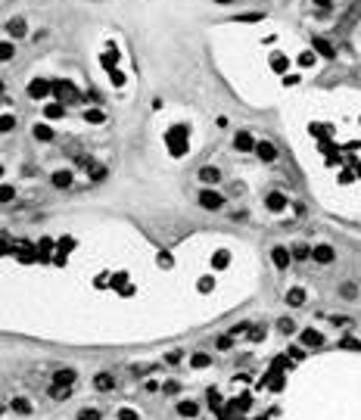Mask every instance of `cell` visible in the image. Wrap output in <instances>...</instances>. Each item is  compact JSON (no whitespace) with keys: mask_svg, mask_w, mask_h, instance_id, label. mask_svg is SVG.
<instances>
[{"mask_svg":"<svg viewBox=\"0 0 361 420\" xmlns=\"http://www.w3.org/2000/svg\"><path fill=\"white\" fill-rule=\"evenodd\" d=\"M299 342H302V349H317V345H324V336L314 327H305L299 333Z\"/></svg>","mask_w":361,"mask_h":420,"instance_id":"3","label":"cell"},{"mask_svg":"<svg viewBox=\"0 0 361 420\" xmlns=\"http://www.w3.org/2000/svg\"><path fill=\"white\" fill-rule=\"evenodd\" d=\"M7 35H10V38H25V35H28V22H25L22 16H13V19L7 22Z\"/></svg>","mask_w":361,"mask_h":420,"instance_id":"6","label":"cell"},{"mask_svg":"<svg viewBox=\"0 0 361 420\" xmlns=\"http://www.w3.org/2000/svg\"><path fill=\"white\" fill-rule=\"evenodd\" d=\"M10 199H16V187L4 184V187H0V202H10Z\"/></svg>","mask_w":361,"mask_h":420,"instance_id":"22","label":"cell"},{"mask_svg":"<svg viewBox=\"0 0 361 420\" xmlns=\"http://www.w3.org/2000/svg\"><path fill=\"white\" fill-rule=\"evenodd\" d=\"M91 178H94V181H103V178H106V168H103V165H91Z\"/></svg>","mask_w":361,"mask_h":420,"instance_id":"26","label":"cell"},{"mask_svg":"<svg viewBox=\"0 0 361 420\" xmlns=\"http://www.w3.org/2000/svg\"><path fill=\"white\" fill-rule=\"evenodd\" d=\"M72 181H75V178H72V171H53V175H50V184L56 187V190H69Z\"/></svg>","mask_w":361,"mask_h":420,"instance_id":"8","label":"cell"},{"mask_svg":"<svg viewBox=\"0 0 361 420\" xmlns=\"http://www.w3.org/2000/svg\"><path fill=\"white\" fill-rule=\"evenodd\" d=\"M199 181L212 187V184H218V181H221V171L215 168V165H206V168H199Z\"/></svg>","mask_w":361,"mask_h":420,"instance_id":"10","label":"cell"},{"mask_svg":"<svg viewBox=\"0 0 361 420\" xmlns=\"http://www.w3.org/2000/svg\"><path fill=\"white\" fill-rule=\"evenodd\" d=\"M199 206L209 212H218V209H224V196L218 190H212V187H206V190H199Z\"/></svg>","mask_w":361,"mask_h":420,"instance_id":"1","label":"cell"},{"mask_svg":"<svg viewBox=\"0 0 361 420\" xmlns=\"http://www.w3.org/2000/svg\"><path fill=\"white\" fill-rule=\"evenodd\" d=\"M290 255L296 258V262H305V258H311V246H305V243H296Z\"/></svg>","mask_w":361,"mask_h":420,"instance_id":"14","label":"cell"},{"mask_svg":"<svg viewBox=\"0 0 361 420\" xmlns=\"http://www.w3.org/2000/svg\"><path fill=\"white\" fill-rule=\"evenodd\" d=\"M47 115H50V119H60V115H63V106H60V103L47 106Z\"/></svg>","mask_w":361,"mask_h":420,"instance_id":"31","label":"cell"},{"mask_svg":"<svg viewBox=\"0 0 361 420\" xmlns=\"http://www.w3.org/2000/svg\"><path fill=\"white\" fill-rule=\"evenodd\" d=\"M339 296H342V299H355V296H358V286H355L352 280L339 283Z\"/></svg>","mask_w":361,"mask_h":420,"instance_id":"17","label":"cell"},{"mask_svg":"<svg viewBox=\"0 0 361 420\" xmlns=\"http://www.w3.org/2000/svg\"><path fill=\"white\" fill-rule=\"evenodd\" d=\"M13 125H16V122H13L10 115H4V119H0V131H13Z\"/></svg>","mask_w":361,"mask_h":420,"instance_id":"32","label":"cell"},{"mask_svg":"<svg viewBox=\"0 0 361 420\" xmlns=\"http://www.w3.org/2000/svg\"><path fill=\"white\" fill-rule=\"evenodd\" d=\"M286 302H290L293 308H299V305H305V289L302 286H293L290 293H286Z\"/></svg>","mask_w":361,"mask_h":420,"instance_id":"13","label":"cell"},{"mask_svg":"<svg viewBox=\"0 0 361 420\" xmlns=\"http://www.w3.org/2000/svg\"><path fill=\"white\" fill-rule=\"evenodd\" d=\"M234 150H240V153L255 150V137H252L249 131H237V137H234Z\"/></svg>","mask_w":361,"mask_h":420,"instance_id":"7","label":"cell"},{"mask_svg":"<svg viewBox=\"0 0 361 420\" xmlns=\"http://www.w3.org/2000/svg\"><path fill=\"white\" fill-rule=\"evenodd\" d=\"M314 50H317V53H324V56H327V60H333V47H330V44H327V41H321V38H314Z\"/></svg>","mask_w":361,"mask_h":420,"instance_id":"19","label":"cell"},{"mask_svg":"<svg viewBox=\"0 0 361 420\" xmlns=\"http://www.w3.org/2000/svg\"><path fill=\"white\" fill-rule=\"evenodd\" d=\"M75 420H103V414H100L97 408H81Z\"/></svg>","mask_w":361,"mask_h":420,"instance_id":"18","label":"cell"},{"mask_svg":"<svg viewBox=\"0 0 361 420\" xmlns=\"http://www.w3.org/2000/svg\"><path fill=\"white\" fill-rule=\"evenodd\" d=\"M13 411H16V414H32V401L16 395V398H13Z\"/></svg>","mask_w":361,"mask_h":420,"instance_id":"15","label":"cell"},{"mask_svg":"<svg viewBox=\"0 0 361 420\" xmlns=\"http://www.w3.org/2000/svg\"><path fill=\"white\" fill-rule=\"evenodd\" d=\"M0 175H4V165H0Z\"/></svg>","mask_w":361,"mask_h":420,"instance_id":"36","label":"cell"},{"mask_svg":"<svg viewBox=\"0 0 361 420\" xmlns=\"http://www.w3.org/2000/svg\"><path fill=\"white\" fill-rule=\"evenodd\" d=\"M268 206H271L274 212H277V209H283V196H280V193H271V196H268Z\"/></svg>","mask_w":361,"mask_h":420,"instance_id":"25","label":"cell"},{"mask_svg":"<svg viewBox=\"0 0 361 420\" xmlns=\"http://www.w3.org/2000/svg\"><path fill=\"white\" fill-rule=\"evenodd\" d=\"M311 258H314L317 265H333L336 252H333V246H314V249H311Z\"/></svg>","mask_w":361,"mask_h":420,"instance_id":"5","label":"cell"},{"mask_svg":"<svg viewBox=\"0 0 361 420\" xmlns=\"http://www.w3.org/2000/svg\"><path fill=\"white\" fill-rule=\"evenodd\" d=\"M78 383V373L72 370V367H60L53 376H50V386H56V389H63V386H75Z\"/></svg>","mask_w":361,"mask_h":420,"instance_id":"2","label":"cell"},{"mask_svg":"<svg viewBox=\"0 0 361 420\" xmlns=\"http://www.w3.org/2000/svg\"><path fill=\"white\" fill-rule=\"evenodd\" d=\"M317 7H324V10H330V0H314Z\"/></svg>","mask_w":361,"mask_h":420,"instance_id":"34","label":"cell"},{"mask_svg":"<svg viewBox=\"0 0 361 420\" xmlns=\"http://www.w3.org/2000/svg\"><path fill=\"white\" fill-rule=\"evenodd\" d=\"M35 137L38 140H53V131H50V128H44V125H38L35 128Z\"/></svg>","mask_w":361,"mask_h":420,"instance_id":"24","label":"cell"},{"mask_svg":"<svg viewBox=\"0 0 361 420\" xmlns=\"http://www.w3.org/2000/svg\"><path fill=\"white\" fill-rule=\"evenodd\" d=\"M119 420H137V411H131V408H122V411H119Z\"/></svg>","mask_w":361,"mask_h":420,"instance_id":"30","label":"cell"},{"mask_svg":"<svg viewBox=\"0 0 361 420\" xmlns=\"http://www.w3.org/2000/svg\"><path fill=\"white\" fill-rule=\"evenodd\" d=\"M290 358H296V361H302V358H305V352H302V345H293V349H290Z\"/></svg>","mask_w":361,"mask_h":420,"instance_id":"33","label":"cell"},{"mask_svg":"<svg viewBox=\"0 0 361 420\" xmlns=\"http://www.w3.org/2000/svg\"><path fill=\"white\" fill-rule=\"evenodd\" d=\"M215 349H221V352L234 349V336H218V339H215Z\"/></svg>","mask_w":361,"mask_h":420,"instance_id":"23","label":"cell"},{"mask_svg":"<svg viewBox=\"0 0 361 420\" xmlns=\"http://www.w3.org/2000/svg\"><path fill=\"white\" fill-rule=\"evenodd\" d=\"M255 153H258L262 162H274V159H277V147H274V143H255Z\"/></svg>","mask_w":361,"mask_h":420,"instance_id":"9","label":"cell"},{"mask_svg":"<svg viewBox=\"0 0 361 420\" xmlns=\"http://www.w3.org/2000/svg\"><path fill=\"white\" fill-rule=\"evenodd\" d=\"M190 364H193V367H209V364H212V358H209L206 352H196V355L190 358Z\"/></svg>","mask_w":361,"mask_h":420,"instance_id":"20","label":"cell"},{"mask_svg":"<svg viewBox=\"0 0 361 420\" xmlns=\"http://www.w3.org/2000/svg\"><path fill=\"white\" fill-rule=\"evenodd\" d=\"M0 94H4V81H0Z\"/></svg>","mask_w":361,"mask_h":420,"instance_id":"35","label":"cell"},{"mask_svg":"<svg viewBox=\"0 0 361 420\" xmlns=\"http://www.w3.org/2000/svg\"><path fill=\"white\" fill-rule=\"evenodd\" d=\"M277 330H280V333H286V336H290V333H296L293 317H280V321H277Z\"/></svg>","mask_w":361,"mask_h":420,"instance_id":"21","label":"cell"},{"mask_svg":"<svg viewBox=\"0 0 361 420\" xmlns=\"http://www.w3.org/2000/svg\"><path fill=\"white\" fill-rule=\"evenodd\" d=\"M262 336H265V327H255V330L249 333V342H262Z\"/></svg>","mask_w":361,"mask_h":420,"instance_id":"28","label":"cell"},{"mask_svg":"<svg viewBox=\"0 0 361 420\" xmlns=\"http://www.w3.org/2000/svg\"><path fill=\"white\" fill-rule=\"evenodd\" d=\"M271 258H274V265H277L280 271H286L290 268V252L283 249V246H274V252H271Z\"/></svg>","mask_w":361,"mask_h":420,"instance_id":"12","label":"cell"},{"mask_svg":"<svg viewBox=\"0 0 361 420\" xmlns=\"http://www.w3.org/2000/svg\"><path fill=\"white\" fill-rule=\"evenodd\" d=\"M94 389H100V392H109V389H115V376H112V373H97V376H94Z\"/></svg>","mask_w":361,"mask_h":420,"instance_id":"11","label":"cell"},{"mask_svg":"<svg viewBox=\"0 0 361 420\" xmlns=\"http://www.w3.org/2000/svg\"><path fill=\"white\" fill-rule=\"evenodd\" d=\"M339 345H342V349H355V352L361 349V342H358V339H349V336H345V339H342Z\"/></svg>","mask_w":361,"mask_h":420,"instance_id":"29","label":"cell"},{"mask_svg":"<svg viewBox=\"0 0 361 420\" xmlns=\"http://www.w3.org/2000/svg\"><path fill=\"white\" fill-rule=\"evenodd\" d=\"M13 56H16V47H13L10 41H0V63H10Z\"/></svg>","mask_w":361,"mask_h":420,"instance_id":"16","label":"cell"},{"mask_svg":"<svg viewBox=\"0 0 361 420\" xmlns=\"http://www.w3.org/2000/svg\"><path fill=\"white\" fill-rule=\"evenodd\" d=\"M181 358H184V352H181V349H175V352H168V355H165V361H168V364H178Z\"/></svg>","mask_w":361,"mask_h":420,"instance_id":"27","label":"cell"},{"mask_svg":"<svg viewBox=\"0 0 361 420\" xmlns=\"http://www.w3.org/2000/svg\"><path fill=\"white\" fill-rule=\"evenodd\" d=\"M181 417H187V420H196L199 417V401L196 398H184V401H178V408H175Z\"/></svg>","mask_w":361,"mask_h":420,"instance_id":"4","label":"cell"}]
</instances>
